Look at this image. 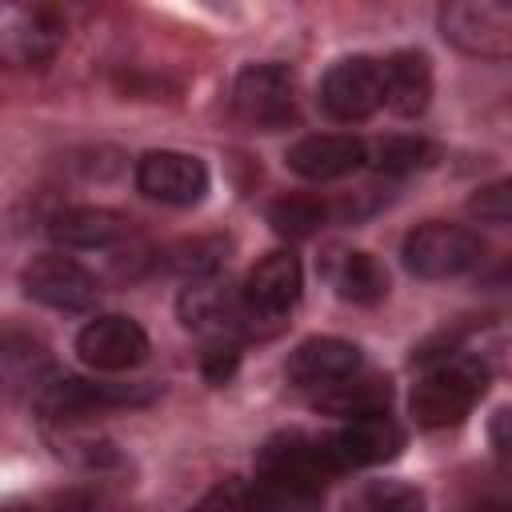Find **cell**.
I'll return each mask as SVG.
<instances>
[{
  "label": "cell",
  "mask_w": 512,
  "mask_h": 512,
  "mask_svg": "<svg viewBox=\"0 0 512 512\" xmlns=\"http://www.w3.org/2000/svg\"><path fill=\"white\" fill-rule=\"evenodd\" d=\"M228 240L224 236H196V240H180L176 248H168V268L188 276V280H208L216 276V268L224 264Z\"/></svg>",
  "instance_id": "22"
},
{
  "label": "cell",
  "mask_w": 512,
  "mask_h": 512,
  "mask_svg": "<svg viewBox=\"0 0 512 512\" xmlns=\"http://www.w3.org/2000/svg\"><path fill=\"white\" fill-rule=\"evenodd\" d=\"M324 456L332 464V472H352V468H376L400 456L404 448V428L380 412V416H356L348 424H340L332 436L320 440Z\"/></svg>",
  "instance_id": "8"
},
{
  "label": "cell",
  "mask_w": 512,
  "mask_h": 512,
  "mask_svg": "<svg viewBox=\"0 0 512 512\" xmlns=\"http://www.w3.org/2000/svg\"><path fill=\"white\" fill-rule=\"evenodd\" d=\"M76 356L96 372H128L148 360V332L132 316H96L76 336Z\"/></svg>",
  "instance_id": "11"
},
{
  "label": "cell",
  "mask_w": 512,
  "mask_h": 512,
  "mask_svg": "<svg viewBox=\"0 0 512 512\" xmlns=\"http://www.w3.org/2000/svg\"><path fill=\"white\" fill-rule=\"evenodd\" d=\"M380 104H384L380 60H372V56L336 60V64L324 72V80H320V108H324L332 120H340V124L368 120Z\"/></svg>",
  "instance_id": "10"
},
{
  "label": "cell",
  "mask_w": 512,
  "mask_h": 512,
  "mask_svg": "<svg viewBox=\"0 0 512 512\" xmlns=\"http://www.w3.org/2000/svg\"><path fill=\"white\" fill-rule=\"evenodd\" d=\"M180 320L196 332H208V336H232L236 328H256L240 292L232 284H220L216 276L208 280H192L184 292H180Z\"/></svg>",
  "instance_id": "16"
},
{
  "label": "cell",
  "mask_w": 512,
  "mask_h": 512,
  "mask_svg": "<svg viewBox=\"0 0 512 512\" xmlns=\"http://www.w3.org/2000/svg\"><path fill=\"white\" fill-rule=\"evenodd\" d=\"M48 232L64 248H112L116 240L128 236V220L120 212H112V208L72 204V208H60L48 220Z\"/></svg>",
  "instance_id": "19"
},
{
  "label": "cell",
  "mask_w": 512,
  "mask_h": 512,
  "mask_svg": "<svg viewBox=\"0 0 512 512\" xmlns=\"http://www.w3.org/2000/svg\"><path fill=\"white\" fill-rule=\"evenodd\" d=\"M324 280L348 304H380L388 296V272L372 252L360 248H332L324 256Z\"/></svg>",
  "instance_id": "18"
},
{
  "label": "cell",
  "mask_w": 512,
  "mask_h": 512,
  "mask_svg": "<svg viewBox=\"0 0 512 512\" xmlns=\"http://www.w3.org/2000/svg\"><path fill=\"white\" fill-rule=\"evenodd\" d=\"M284 164L296 176L324 184V180H340V176H352L356 168H364L368 164V144L352 132H312V136H300L288 148Z\"/></svg>",
  "instance_id": "14"
},
{
  "label": "cell",
  "mask_w": 512,
  "mask_h": 512,
  "mask_svg": "<svg viewBox=\"0 0 512 512\" xmlns=\"http://www.w3.org/2000/svg\"><path fill=\"white\" fill-rule=\"evenodd\" d=\"M360 512H424V492L404 484V480H372L360 500Z\"/></svg>",
  "instance_id": "24"
},
{
  "label": "cell",
  "mask_w": 512,
  "mask_h": 512,
  "mask_svg": "<svg viewBox=\"0 0 512 512\" xmlns=\"http://www.w3.org/2000/svg\"><path fill=\"white\" fill-rule=\"evenodd\" d=\"M236 116L256 132H276L296 120V84L284 64H248L232 88Z\"/></svg>",
  "instance_id": "6"
},
{
  "label": "cell",
  "mask_w": 512,
  "mask_h": 512,
  "mask_svg": "<svg viewBox=\"0 0 512 512\" xmlns=\"http://www.w3.org/2000/svg\"><path fill=\"white\" fill-rule=\"evenodd\" d=\"M332 208L320 200V196H280L268 204V224L276 236H288V240H304L312 232H320L328 224Z\"/></svg>",
  "instance_id": "21"
},
{
  "label": "cell",
  "mask_w": 512,
  "mask_h": 512,
  "mask_svg": "<svg viewBox=\"0 0 512 512\" xmlns=\"http://www.w3.org/2000/svg\"><path fill=\"white\" fill-rule=\"evenodd\" d=\"M136 188L148 200L184 208V204L204 200V192H208V168H204V160H196L188 152L156 148V152H144L136 160Z\"/></svg>",
  "instance_id": "13"
},
{
  "label": "cell",
  "mask_w": 512,
  "mask_h": 512,
  "mask_svg": "<svg viewBox=\"0 0 512 512\" xmlns=\"http://www.w3.org/2000/svg\"><path fill=\"white\" fill-rule=\"evenodd\" d=\"M380 88H384V104L388 112L412 120L428 108L432 100V64L424 52H392L384 64H380Z\"/></svg>",
  "instance_id": "17"
},
{
  "label": "cell",
  "mask_w": 512,
  "mask_h": 512,
  "mask_svg": "<svg viewBox=\"0 0 512 512\" xmlns=\"http://www.w3.org/2000/svg\"><path fill=\"white\" fill-rule=\"evenodd\" d=\"M356 372H360V348L340 336H308L292 348L284 364V376L296 388H320V392Z\"/></svg>",
  "instance_id": "15"
},
{
  "label": "cell",
  "mask_w": 512,
  "mask_h": 512,
  "mask_svg": "<svg viewBox=\"0 0 512 512\" xmlns=\"http://www.w3.org/2000/svg\"><path fill=\"white\" fill-rule=\"evenodd\" d=\"M324 444L304 432L272 436L256 456V508L260 512H320L324 484L332 480Z\"/></svg>",
  "instance_id": "1"
},
{
  "label": "cell",
  "mask_w": 512,
  "mask_h": 512,
  "mask_svg": "<svg viewBox=\"0 0 512 512\" xmlns=\"http://www.w3.org/2000/svg\"><path fill=\"white\" fill-rule=\"evenodd\" d=\"M152 388L148 384H108V380H84V376H56L48 384H40L36 404L44 416L56 420H76L88 412H104V408H132V404H148Z\"/></svg>",
  "instance_id": "9"
},
{
  "label": "cell",
  "mask_w": 512,
  "mask_h": 512,
  "mask_svg": "<svg viewBox=\"0 0 512 512\" xmlns=\"http://www.w3.org/2000/svg\"><path fill=\"white\" fill-rule=\"evenodd\" d=\"M440 36L464 56H512V4L504 0H452L440 8Z\"/></svg>",
  "instance_id": "4"
},
{
  "label": "cell",
  "mask_w": 512,
  "mask_h": 512,
  "mask_svg": "<svg viewBox=\"0 0 512 512\" xmlns=\"http://www.w3.org/2000/svg\"><path fill=\"white\" fill-rule=\"evenodd\" d=\"M64 44V20L44 4L0 0V68H44Z\"/></svg>",
  "instance_id": "5"
},
{
  "label": "cell",
  "mask_w": 512,
  "mask_h": 512,
  "mask_svg": "<svg viewBox=\"0 0 512 512\" xmlns=\"http://www.w3.org/2000/svg\"><path fill=\"white\" fill-rule=\"evenodd\" d=\"M392 400V388L388 380H376V376H348L332 388L320 392V408L332 412V416H344V420H356V416H380Z\"/></svg>",
  "instance_id": "20"
},
{
  "label": "cell",
  "mask_w": 512,
  "mask_h": 512,
  "mask_svg": "<svg viewBox=\"0 0 512 512\" xmlns=\"http://www.w3.org/2000/svg\"><path fill=\"white\" fill-rule=\"evenodd\" d=\"M400 260L420 280H452V276L472 272L484 260V240L464 224L428 220L404 236Z\"/></svg>",
  "instance_id": "3"
},
{
  "label": "cell",
  "mask_w": 512,
  "mask_h": 512,
  "mask_svg": "<svg viewBox=\"0 0 512 512\" xmlns=\"http://www.w3.org/2000/svg\"><path fill=\"white\" fill-rule=\"evenodd\" d=\"M300 288H304V268L292 252H268L264 260L252 264L244 288H240V300L252 316V324L268 320H284L292 312V304L300 300Z\"/></svg>",
  "instance_id": "12"
},
{
  "label": "cell",
  "mask_w": 512,
  "mask_h": 512,
  "mask_svg": "<svg viewBox=\"0 0 512 512\" xmlns=\"http://www.w3.org/2000/svg\"><path fill=\"white\" fill-rule=\"evenodd\" d=\"M492 444H496L500 456H508V408H500L496 420H492Z\"/></svg>",
  "instance_id": "28"
},
{
  "label": "cell",
  "mask_w": 512,
  "mask_h": 512,
  "mask_svg": "<svg viewBox=\"0 0 512 512\" xmlns=\"http://www.w3.org/2000/svg\"><path fill=\"white\" fill-rule=\"evenodd\" d=\"M484 388H488V364L480 356H472V352L440 356L412 384V396H408L412 420L420 428L460 424L472 412V404L484 396Z\"/></svg>",
  "instance_id": "2"
},
{
  "label": "cell",
  "mask_w": 512,
  "mask_h": 512,
  "mask_svg": "<svg viewBox=\"0 0 512 512\" xmlns=\"http://www.w3.org/2000/svg\"><path fill=\"white\" fill-rule=\"evenodd\" d=\"M240 368V344L232 336H208L204 352H200V376L208 384H228Z\"/></svg>",
  "instance_id": "25"
},
{
  "label": "cell",
  "mask_w": 512,
  "mask_h": 512,
  "mask_svg": "<svg viewBox=\"0 0 512 512\" xmlns=\"http://www.w3.org/2000/svg\"><path fill=\"white\" fill-rule=\"evenodd\" d=\"M0 512H36L32 504H20V500H12V504H0Z\"/></svg>",
  "instance_id": "30"
},
{
  "label": "cell",
  "mask_w": 512,
  "mask_h": 512,
  "mask_svg": "<svg viewBox=\"0 0 512 512\" xmlns=\"http://www.w3.org/2000/svg\"><path fill=\"white\" fill-rule=\"evenodd\" d=\"M468 212L488 220V224H508V180H496L488 188H480L472 200H468Z\"/></svg>",
  "instance_id": "27"
},
{
  "label": "cell",
  "mask_w": 512,
  "mask_h": 512,
  "mask_svg": "<svg viewBox=\"0 0 512 512\" xmlns=\"http://www.w3.org/2000/svg\"><path fill=\"white\" fill-rule=\"evenodd\" d=\"M188 512H260L248 480H224L212 492H204Z\"/></svg>",
  "instance_id": "26"
},
{
  "label": "cell",
  "mask_w": 512,
  "mask_h": 512,
  "mask_svg": "<svg viewBox=\"0 0 512 512\" xmlns=\"http://www.w3.org/2000/svg\"><path fill=\"white\" fill-rule=\"evenodd\" d=\"M20 288L28 300L56 308V312H88L100 300V280L72 256L48 252L36 256L24 272H20Z\"/></svg>",
  "instance_id": "7"
},
{
  "label": "cell",
  "mask_w": 512,
  "mask_h": 512,
  "mask_svg": "<svg viewBox=\"0 0 512 512\" xmlns=\"http://www.w3.org/2000/svg\"><path fill=\"white\" fill-rule=\"evenodd\" d=\"M368 160L384 176H408V172L432 164V144L420 136H388L368 152Z\"/></svg>",
  "instance_id": "23"
},
{
  "label": "cell",
  "mask_w": 512,
  "mask_h": 512,
  "mask_svg": "<svg viewBox=\"0 0 512 512\" xmlns=\"http://www.w3.org/2000/svg\"><path fill=\"white\" fill-rule=\"evenodd\" d=\"M468 512H512L504 500H484V504H476V508H468Z\"/></svg>",
  "instance_id": "29"
}]
</instances>
